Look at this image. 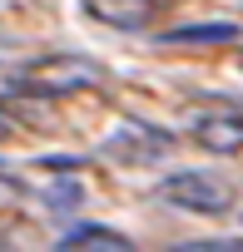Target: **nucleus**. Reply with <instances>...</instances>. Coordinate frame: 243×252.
<instances>
[{
    "instance_id": "3",
    "label": "nucleus",
    "mask_w": 243,
    "mask_h": 252,
    "mask_svg": "<svg viewBox=\"0 0 243 252\" xmlns=\"http://www.w3.org/2000/svg\"><path fill=\"white\" fill-rule=\"evenodd\" d=\"M169 149H174V139L159 134V129H149V124H139V119H124V124L109 134V154L124 158V163H154V158L169 154Z\"/></svg>"
},
{
    "instance_id": "5",
    "label": "nucleus",
    "mask_w": 243,
    "mask_h": 252,
    "mask_svg": "<svg viewBox=\"0 0 243 252\" xmlns=\"http://www.w3.org/2000/svg\"><path fill=\"white\" fill-rule=\"evenodd\" d=\"M194 139L208 154H243V114H194Z\"/></svg>"
},
{
    "instance_id": "1",
    "label": "nucleus",
    "mask_w": 243,
    "mask_h": 252,
    "mask_svg": "<svg viewBox=\"0 0 243 252\" xmlns=\"http://www.w3.org/2000/svg\"><path fill=\"white\" fill-rule=\"evenodd\" d=\"M159 198H164L169 208H179V213H203V218H218V213L233 208V188H228L218 173H208V168L169 173V178L159 183Z\"/></svg>"
},
{
    "instance_id": "6",
    "label": "nucleus",
    "mask_w": 243,
    "mask_h": 252,
    "mask_svg": "<svg viewBox=\"0 0 243 252\" xmlns=\"http://www.w3.org/2000/svg\"><path fill=\"white\" fill-rule=\"evenodd\" d=\"M60 252H75V247H99V252H129L134 242L124 237V232H114V227H99V222H80V227H70L60 242H55Z\"/></svg>"
},
{
    "instance_id": "4",
    "label": "nucleus",
    "mask_w": 243,
    "mask_h": 252,
    "mask_svg": "<svg viewBox=\"0 0 243 252\" xmlns=\"http://www.w3.org/2000/svg\"><path fill=\"white\" fill-rule=\"evenodd\" d=\"M84 15H94L99 25H114V30H144L159 10L179 5V0H80Z\"/></svg>"
},
{
    "instance_id": "8",
    "label": "nucleus",
    "mask_w": 243,
    "mask_h": 252,
    "mask_svg": "<svg viewBox=\"0 0 243 252\" xmlns=\"http://www.w3.org/2000/svg\"><path fill=\"white\" fill-rule=\"evenodd\" d=\"M238 64H243V60H238Z\"/></svg>"
},
{
    "instance_id": "2",
    "label": "nucleus",
    "mask_w": 243,
    "mask_h": 252,
    "mask_svg": "<svg viewBox=\"0 0 243 252\" xmlns=\"http://www.w3.org/2000/svg\"><path fill=\"white\" fill-rule=\"evenodd\" d=\"M99 79H104V69L84 55H45L20 69V89H30V94H75V89H94Z\"/></svg>"
},
{
    "instance_id": "7",
    "label": "nucleus",
    "mask_w": 243,
    "mask_h": 252,
    "mask_svg": "<svg viewBox=\"0 0 243 252\" xmlns=\"http://www.w3.org/2000/svg\"><path fill=\"white\" fill-rule=\"evenodd\" d=\"M228 40H243L238 25L228 20H213V25H179L164 35V45H228Z\"/></svg>"
}]
</instances>
